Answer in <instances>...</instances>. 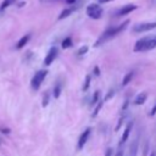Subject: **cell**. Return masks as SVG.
<instances>
[{"label": "cell", "mask_w": 156, "mask_h": 156, "mask_svg": "<svg viewBox=\"0 0 156 156\" xmlns=\"http://www.w3.org/2000/svg\"><path fill=\"white\" fill-rule=\"evenodd\" d=\"M128 24H129V21L127 20V21H124L122 24H118V26H115V27H111V28L106 29V30L101 34V37L96 40V43L94 44V46H100V45H102L104 43H106L107 40L115 38L116 35H118L119 33H122V32L127 28Z\"/></svg>", "instance_id": "obj_1"}, {"label": "cell", "mask_w": 156, "mask_h": 156, "mask_svg": "<svg viewBox=\"0 0 156 156\" xmlns=\"http://www.w3.org/2000/svg\"><path fill=\"white\" fill-rule=\"evenodd\" d=\"M46 74H48V71L41 69V71H38V72H37V73L33 76L32 82H30V85H32V88H33L34 90H38V89L40 88V85H41L43 80L45 79Z\"/></svg>", "instance_id": "obj_2"}, {"label": "cell", "mask_w": 156, "mask_h": 156, "mask_svg": "<svg viewBox=\"0 0 156 156\" xmlns=\"http://www.w3.org/2000/svg\"><path fill=\"white\" fill-rule=\"evenodd\" d=\"M87 15H88L90 18L99 20V18L102 16V7H101L99 4H90V5H88V7H87Z\"/></svg>", "instance_id": "obj_3"}, {"label": "cell", "mask_w": 156, "mask_h": 156, "mask_svg": "<svg viewBox=\"0 0 156 156\" xmlns=\"http://www.w3.org/2000/svg\"><path fill=\"white\" fill-rule=\"evenodd\" d=\"M154 28H156V22H143V23L134 24L132 30L134 33H143V32H149Z\"/></svg>", "instance_id": "obj_4"}, {"label": "cell", "mask_w": 156, "mask_h": 156, "mask_svg": "<svg viewBox=\"0 0 156 156\" xmlns=\"http://www.w3.org/2000/svg\"><path fill=\"white\" fill-rule=\"evenodd\" d=\"M150 39H151V37H144V38L139 39L135 43V45H134V51L135 52L146 51L147 50V46H149V43H150Z\"/></svg>", "instance_id": "obj_5"}, {"label": "cell", "mask_w": 156, "mask_h": 156, "mask_svg": "<svg viewBox=\"0 0 156 156\" xmlns=\"http://www.w3.org/2000/svg\"><path fill=\"white\" fill-rule=\"evenodd\" d=\"M57 54H58L57 48H56V46H51V48H50V50L48 51V54H46L45 58H44V65H45V66L51 65V63L54 62V60L57 57Z\"/></svg>", "instance_id": "obj_6"}, {"label": "cell", "mask_w": 156, "mask_h": 156, "mask_svg": "<svg viewBox=\"0 0 156 156\" xmlns=\"http://www.w3.org/2000/svg\"><path fill=\"white\" fill-rule=\"evenodd\" d=\"M90 132H91V129H90V128H87V129L80 134V136H79V139H78V149H79V150H82V149L84 147V145L87 144V140H88V138H89V135H90Z\"/></svg>", "instance_id": "obj_7"}, {"label": "cell", "mask_w": 156, "mask_h": 156, "mask_svg": "<svg viewBox=\"0 0 156 156\" xmlns=\"http://www.w3.org/2000/svg\"><path fill=\"white\" fill-rule=\"evenodd\" d=\"M136 5H134V4H128V5H124L123 7H121L119 10H118V12H117V16H124V15H128V13H130L132 11H134V10H136Z\"/></svg>", "instance_id": "obj_8"}, {"label": "cell", "mask_w": 156, "mask_h": 156, "mask_svg": "<svg viewBox=\"0 0 156 156\" xmlns=\"http://www.w3.org/2000/svg\"><path fill=\"white\" fill-rule=\"evenodd\" d=\"M132 128H133V122H129V123L127 124V127H126V129H124L123 134H122L121 140H119V144H118V146H119V147H121V146L127 141V139H128V136H129V134H130Z\"/></svg>", "instance_id": "obj_9"}, {"label": "cell", "mask_w": 156, "mask_h": 156, "mask_svg": "<svg viewBox=\"0 0 156 156\" xmlns=\"http://www.w3.org/2000/svg\"><path fill=\"white\" fill-rule=\"evenodd\" d=\"M146 98H147V94L146 93H140L136 95V98L134 99V105H143L145 101H146Z\"/></svg>", "instance_id": "obj_10"}, {"label": "cell", "mask_w": 156, "mask_h": 156, "mask_svg": "<svg viewBox=\"0 0 156 156\" xmlns=\"http://www.w3.org/2000/svg\"><path fill=\"white\" fill-rule=\"evenodd\" d=\"M30 39V34H26V35H23L20 40H18V43H17V45H16V49H22L27 43H28V40Z\"/></svg>", "instance_id": "obj_11"}, {"label": "cell", "mask_w": 156, "mask_h": 156, "mask_svg": "<svg viewBox=\"0 0 156 156\" xmlns=\"http://www.w3.org/2000/svg\"><path fill=\"white\" fill-rule=\"evenodd\" d=\"M76 9H77V6H73V7H68V9H65L61 13H60V16H58V20H63V18H66V17H68L73 11H76Z\"/></svg>", "instance_id": "obj_12"}, {"label": "cell", "mask_w": 156, "mask_h": 156, "mask_svg": "<svg viewBox=\"0 0 156 156\" xmlns=\"http://www.w3.org/2000/svg\"><path fill=\"white\" fill-rule=\"evenodd\" d=\"M133 77H134V72H133V71H132V72H128V73H127V74L123 77V79H122V87L128 85V84L132 82Z\"/></svg>", "instance_id": "obj_13"}, {"label": "cell", "mask_w": 156, "mask_h": 156, "mask_svg": "<svg viewBox=\"0 0 156 156\" xmlns=\"http://www.w3.org/2000/svg\"><path fill=\"white\" fill-rule=\"evenodd\" d=\"M138 140H134L132 143V145L129 146V154L128 156H136V152H138Z\"/></svg>", "instance_id": "obj_14"}, {"label": "cell", "mask_w": 156, "mask_h": 156, "mask_svg": "<svg viewBox=\"0 0 156 156\" xmlns=\"http://www.w3.org/2000/svg\"><path fill=\"white\" fill-rule=\"evenodd\" d=\"M61 91H62V84H61L60 82H57V83L55 84V87H54V98L57 99V98L60 96Z\"/></svg>", "instance_id": "obj_15"}, {"label": "cell", "mask_w": 156, "mask_h": 156, "mask_svg": "<svg viewBox=\"0 0 156 156\" xmlns=\"http://www.w3.org/2000/svg\"><path fill=\"white\" fill-rule=\"evenodd\" d=\"M15 2H16V0H4V1L1 2V5H0V10H5V9H7L9 6L13 5Z\"/></svg>", "instance_id": "obj_16"}, {"label": "cell", "mask_w": 156, "mask_h": 156, "mask_svg": "<svg viewBox=\"0 0 156 156\" xmlns=\"http://www.w3.org/2000/svg\"><path fill=\"white\" fill-rule=\"evenodd\" d=\"M62 48L63 49H68V48H71L72 46V39L69 38V37H67V38H65L63 40H62Z\"/></svg>", "instance_id": "obj_17"}, {"label": "cell", "mask_w": 156, "mask_h": 156, "mask_svg": "<svg viewBox=\"0 0 156 156\" xmlns=\"http://www.w3.org/2000/svg\"><path fill=\"white\" fill-rule=\"evenodd\" d=\"M104 100H100L99 102H98V105L95 106V108H94V112H93V115H91V117H96L98 116V113H99V111H100V108L102 107V105H104Z\"/></svg>", "instance_id": "obj_18"}, {"label": "cell", "mask_w": 156, "mask_h": 156, "mask_svg": "<svg viewBox=\"0 0 156 156\" xmlns=\"http://www.w3.org/2000/svg\"><path fill=\"white\" fill-rule=\"evenodd\" d=\"M90 76L89 74H87L85 76V80H84V83H83V87H82V89H83V91H87L88 90V88H89V85H90Z\"/></svg>", "instance_id": "obj_19"}, {"label": "cell", "mask_w": 156, "mask_h": 156, "mask_svg": "<svg viewBox=\"0 0 156 156\" xmlns=\"http://www.w3.org/2000/svg\"><path fill=\"white\" fill-rule=\"evenodd\" d=\"M99 98H100V91H99V90H96V91L94 93L93 98H91V102H90V105H91V106H94L96 102H99Z\"/></svg>", "instance_id": "obj_20"}, {"label": "cell", "mask_w": 156, "mask_h": 156, "mask_svg": "<svg viewBox=\"0 0 156 156\" xmlns=\"http://www.w3.org/2000/svg\"><path fill=\"white\" fill-rule=\"evenodd\" d=\"M156 48V35L151 37L150 39V43H149V46H147V50H152Z\"/></svg>", "instance_id": "obj_21"}, {"label": "cell", "mask_w": 156, "mask_h": 156, "mask_svg": "<svg viewBox=\"0 0 156 156\" xmlns=\"http://www.w3.org/2000/svg\"><path fill=\"white\" fill-rule=\"evenodd\" d=\"M113 95H115V90H113V89H110V90L107 91V94L105 95V98H104V101H108L111 98H113Z\"/></svg>", "instance_id": "obj_22"}, {"label": "cell", "mask_w": 156, "mask_h": 156, "mask_svg": "<svg viewBox=\"0 0 156 156\" xmlns=\"http://www.w3.org/2000/svg\"><path fill=\"white\" fill-rule=\"evenodd\" d=\"M124 119H126V115H123L122 117H119V119H118V122H117V126H116V128H115V130H116V132H117V130H119V128H121V126L123 124Z\"/></svg>", "instance_id": "obj_23"}, {"label": "cell", "mask_w": 156, "mask_h": 156, "mask_svg": "<svg viewBox=\"0 0 156 156\" xmlns=\"http://www.w3.org/2000/svg\"><path fill=\"white\" fill-rule=\"evenodd\" d=\"M48 104H49V93H45L44 96H43V102H41V105L45 107Z\"/></svg>", "instance_id": "obj_24"}, {"label": "cell", "mask_w": 156, "mask_h": 156, "mask_svg": "<svg viewBox=\"0 0 156 156\" xmlns=\"http://www.w3.org/2000/svg\"><path fill=\"white\" fill-rule=\"evenodd\" d=\"M87 51H88V46H85V45H84V46L79 48V50H78V52H77V54H78L79 56H82V55L87 54Z\"/></svg>", "instance_id": "obj_25"}, {"label": "cell", "mask_w": 156, "mask_h": 156, "mask_svg": "<svg viewBox=\"0 0 156 156\" xmlns=\"http://www.w3.org/2000/svg\"><path fill=\"white\" fill-rule=\"evenodd\" d=\"M128 105H129V100L127 99V100L124 101V104H123V106H122V112H124V111L127 110V107H128Z\"/></svg>", "instance_id": "obj_26"}, {"label": "cell", "mask_w": 156, "mask_h": 156, "mask_svg": "<svg viewBox=\"0 0 156 156\" xmlns=\"http://www.w3.org/2000/svg\"><path fill=\"white\" fill-rule=\"evenodd\" d=\"M155 113H156V104H155V106H154V107L150 110V112H149V116H154Z\"/></svg>", "instance_id": "obj_27"}, {"label": "cell", "mask_w": 156, "mask_h": 156, "mask_svg": "<svg viewBox=\"0 0 156 156\" xmlns=\"http://www.w3.org/2000/svg\"><path fill=\"white\" fill-rule=\"evenodd\" d=\"M94 74H95V76H100V69H99V67H94Z\"/></svg>", "instance_id": "obj_28"}, {"label": "cell", "mask_w": 156, "mask_h": 156, "mask_svg": "<svg viewBox=\"0 0 156 156\" xmlns=\"http://www.w3.org/2000/svg\"><path fill=\"white\" fill-rule=\"evenodd\" d=\"M116 156H123V149H118V151H117V154H116Z\"/></svg>", "instance_id": "obj_29"}, {"label": "cell", "mask_w": 156, "mask_h": 156, "mask_svg": "<svg viewBox=\"0 0 156 156\" xmlns=\"http://www.w3.org/2000/svg\"><path fill=\"white\" fill-rule=\"evenodd\" d=\"M111 154H112V150H111V149H107V150L105 151V156H111Z\"/></svg>", "instance_id": "obj_30"}, {"label": "cell", "mask_w": 156, "mask_h": 156, "mask_svg": "<svg viewBox=\"0 0 156 156\" xmlns=\"http://www.w3.org/2000/svg\"><path fill=\"white\" fill-rule=\"evenodd\" d=\"M65 1H66L67 4H69V5H72V4H74L77 0H65Z\"/></svg>", "instance_id": "obj_31"}, {"label": "cell", "mask_w": 156, "mask_h": 156, "mask_svg": "<svg viewBox=\"0 0 156 156\" xmlns=\"http://www.w3.org/2000/svg\"><path fill=\"white\" fill-rule=\"evenodd\" d=\"M1 130H2V133H6V134H9V133H10V129H7V128H6V129H5V128H2Z\"/></svg>", "instance_id": "obj_32"}, {"label": "cell", "mask_w": 156, "mask_h": 156, "mask_svg": "<svg viewBox=\"0 0 156 156\" xmlns=\"http://www.w3.org/2000/svg\"><path fill=\"white\" fill-rule=\"evenodd\" d=\"M100 4H105V2H108V1H112V0H98Z\"/></svg>", "instance_id": "obj_33"}, {"label": "cell", "mask_w": 156, "mask_h": 156, "mask_svg": "<svg viewBox=\"0 0 156 156\" xmlns=\"http://www.w3.org/2000/svg\"><path fill=\"white\" fill-rule=\"evenodd\" d=\"M150 156H156V152H155V151H152V152L150 154Z\"/></svg>", "instance_id": "obj_34"}, {"label": "cell", "mask_w": 156, "mask_h": 156, "mask_svg": "<svg viewBox=\"0 0 156 156\" xmlns=\"http://www.w3.org/2000/svg\"><path fill=\"white\" fill-rule=\"evenodd\" d=\"M151 2H152V4H156V0H151Z\"/></svg>", "instance_id": "obj_35"}]
</instances>
